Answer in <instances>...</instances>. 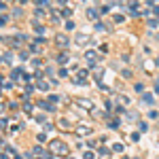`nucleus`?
<instances>
[{
  "instance_id": "3",
  "label": "nucleus",
  "mask_w": 159,
  "mask_h": 159,
  "mask_svg": "<svg viewBox=\"0 0 159 159\" xmlns=\"http://www.w3.org/2000/svg\"><path fill=\"white\" fill-rule=\"evenodd\" d=\"M142 102H144V104H153V102H155V98H153L151 93H144V96H142Z\"/></svg>"
},
{
  "instance_id": "8",
  "label": "nucleus",
  "mask_w": 159,
  "mask_h": 159,
  "mask_svg": "<svg viewBox=\"0 0 159 159\" xmlns=\"http://www.w3.org/2000/svg\"><path fill=\"white\" fill-rule=\"evenodd\" d=\"M79 104H83V106H85V108H91V102H87V100H81V102H79Z\"/></svg>"
},
{
  "instance_id": "1",
  "label": "nucleus",
  "mask_w": 159,
  "mask_h": 159,
  "mask_svg": "<svg viewBox=\"0 0 159 159\" xmlns=\"http://www.w3.org/2000/svg\"><path fill=\"white\" fill-rule=\"evenodd\" d=\"M51 148H53V153H66V147L61 144V140H53L51 142Z\"/></svg>"
},
{
  "instance_id": "9",
  "label": "nucleus",
  "mask_w": 159,
  "mask_h": 159,
  "mask_svg": "<svg viewBox=\"0 0 159 159\" xmlns=\"http://www.w3.org/2000/svg\"><path fill=\"white\" fill-rule=\"evenodd\" d=\"M57 61H61V64H66V61H68V57H66V55H60V57H57Z\"/></svg>"
},
{
  "instance_id": "11",
  "label": "nucleus",
  "mask_w": 159,
  "mask_h": 159,
  "mask_svg": "<svg viewBox=\"0 0 159 159\" xmlns=\"http://www.w3.org/2000/svg\"><path fill=\"white\" fill-rule=\"evenodd\" d=\"M57 2H66V0H57Z\"/></svg>"
},
{
  "instance_id": "6",
  "label": "nucleus",
  "mask_w": 159,
  "mask_h": 159,
  "mask_svg": "<svg viewBox=\"0 0 159 159\" xmlns=\"http://www.w3.org/2000/svg\"><path fill=\"white\" fill-rule=\"evenodd\" d=\"M79 134H83V136H87V134H89V127H79Z\"/></svg>"
},
{
  "instance_id": "4",
  "label": "nucleus",
  "mask_w": 159,
  "mask_h": 159,
  "mask_svg": "<svg viewBox=\"0 0 159 159\" xmlns=\"http://www.w3.org/2000/svg\"><path fill=\"white\" fill-rule=\"evenodd\" d=\"M85 57H87L89 61H93L96 57H98V55H96V51H87V53H85Z\"/></svg>"
},
{
  "instance_id": "5",
  "label": "nucleus",
  "mask_w": 159,
  "mask_h": 159,
  "mask_svg": "<svg viewBox=\"0 0 159 159\" xmlns=\"http://www.w3.org/2000/svg\"><path fill=\"white\" fill-rule=\"evenodd\" d=\"M87 40H89V36H81V34L76 36V43H79V45H81V43H87Z\"/></svg>"
},
{
  "instance_id": "7",
  "label": "nucleus",
  "mask_w": 159,
  "mask_h": 159,
  "mask_svg": "<svg viewBox=\"0 0 159 159\" xmlns=\"http://www.w3.org/2000/svg\"><path fill=\"white\" fill-rule=\"evenodd\" d=\"M148 117H151V119H157L159 112H157V110H151V112H148Z\"/></svg>"
},
{
  "instance_id": "10",
  "label": "nucleus",
  "mask_w": 159,
  "mask_h": 159,
  "mask_svg": "<svg viewBox=\"0 0 159 159\" xmlns=\"http://www.w3.org/2000/svg\"><path fill=\"white\" fill-rule=\"evenodd\" d=\"M155 89H157V91H159V81H157V83H155Z\"/></svg>"
},
{
  "instance_id": "2",
  "label": "nucleus",
  "mask_w": 159,
  "mask_h": 159,
  "mask_svg": "<svg viewBox=\"0 0 159 159\" xmlns=\"http://www.w3.org/2000/svg\"><path fill=\"white\" fill-rule=\"evenodd\" d=\"M55 43H57L60 47H66V45H68V38L61 36V34H57V36H55Z\"/></svg>"
}]
</instances>
